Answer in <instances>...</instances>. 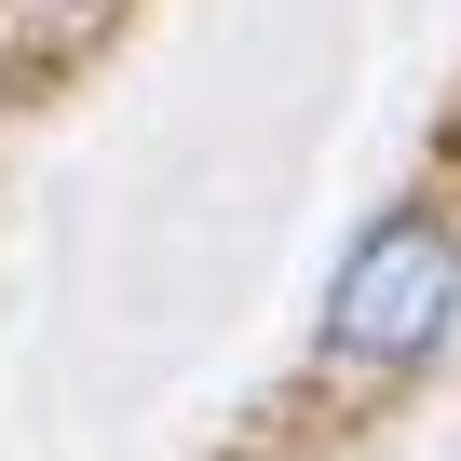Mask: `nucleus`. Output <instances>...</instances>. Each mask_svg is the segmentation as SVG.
Segmentation results:
<instances>
[{"label":"nucleus","mask_w":461,"mask_h":461,"mask_svg":"<svg viewBox=\"0 0 461 461\" xmlns=\"http://www.w3.org/2000/svg\"><path fill=\"white\" fill-rule=\"evenodd\" d=\"M447 312H461V245L434 217H393V230L353 245V272L326 299V353L339 366H407V353L447 339Z\"/></svg>","instance_id":"obj_1"}]
</instances>
